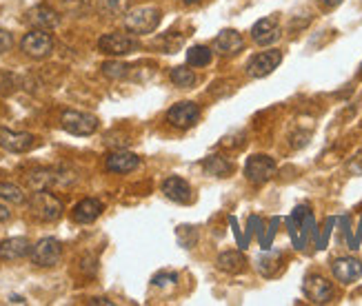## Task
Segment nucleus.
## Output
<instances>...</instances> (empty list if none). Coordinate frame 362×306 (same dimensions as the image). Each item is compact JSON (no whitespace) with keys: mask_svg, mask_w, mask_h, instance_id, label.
Returning a JSON list of instances; mask_svg holds the SVG:
<instances>
[{"mask_svg":"<svg viewBox=\"0 0 362 306\" xmlns=\"http://www.w3.org/2000/svg\"><path fill=\"white\" fill-rule=\"evenodd\" d=\"M76 171L67 169V166H58V169H34L27 173V187L34 191H47L58 187H69L76 182Z\"/></svg>","mask_w":362,"mask_h":306,"instance_id":"nucleus-1","label":"nucleus"},{"mask_svg":"<svg viewBox=\"0 0 362 306\" xmlns=\"http://www.w3.org/2000/svg\"><path fill=\"white\" fill-rule=\"evenodd\" d=\"M160 20H162V13L154 5H143V7L129 9L125 13V27H127V32H131L135 36L154 34L156 29H158V25H160Z\"/></svg>","mask_w":362,"mask_h":306,"instance_id":"nucleus-2","label":"nucleus"},{"mask_svg":"<svg viewBox=\"0 0 362 306\" xmlns=\"http://www.w3.org/2000/svg\"><path fill=\"white\" fill-rule=\"evenodd\" d=\"M29 211L36 220L42 222H54L63 216V202L58 200L54 193L47 191H36L32 197H29Z\"/></svg>","mask_w":362,"mask_h":306,"instance_id":"nucleus-3","label":"nucleus"},{"mask_svg":"<svg viewBox=\"0 0 362 306\" xmlns=\"http://www.w3.org/2000/svg\"><path fill=\"white\" fill-rule=\"evenodd\" d=\"M276 169H278V164L274 158L265 156V153H255L245 164V176L251 185L260 187V185H267V182L276 176Z\"/></svg>","mask_w":362,"mask_h":306,"instance_id":"nucleus-4","label":"nucleus"},{"mask_svg":"<svg viewBox=\"0 0 362 306\" xmlns=\"http://www.w3.org/2000/svg\"><path fill=\"white\" fill-rule=\"evenodd\" d=\"M29 255H32V262L36 267L52 269L60 262V257H63V244L56 238H42L34 244Z\"/></svg>","mask_w":362,"mask_h":306,"instance_id":"nucleus-5","label":"nucleus"},{"mask_svg":"<svg viewBox=\"0 0 362 306\" xmlns=\"http://www.w3.org/2000/svg\"><path fill=\"white\" fill-rule=\"evenodd\" d=\"M60 125L71 135H92L98 131V118L85 111H65L60 118Z\"/></svg>","mask_w":362,"mask_h":306,"instance_id":"nucleus-6","label":"nucleus"},{"mask_svg":"<svg viewBox=\"0 0 362 306\" xmlns=\"http://www.w3.org/2000/svg\"><path fill=\"white\" fill-rule=\"evenodd\" d=\"M20 49L29 58L42 60L54 51V38H52V34L44 32V29H34V32L25 34V38L20 42Z\"/></svg>","mask_w":362,"mask_h":306,"instance_id":"nucleus-7","label":"nucleus"},{"mask_svg":"<svg viewBox=\"0 0 362 306\" xmlns=\"http://www.w3.org/2000/svg\"><path fill=\"white\" fill-rule=\"evenodd\" d=\"M98 49L107 56H127L140 49V42L127 34H104L98 40Z\"/></svg>","mask_w":362,"mask_h":306,"instance_id":"nucleus-8","label":"nucleus"},{"mask_svg":"<svg viewBox=\"0 0 362 306\" xmlns=\"http://www.w3.org/2000/svg\"><path fill=\"white\" fill-rule=\"evenodd\" d=\"M280 63H282V51L278 49L255 54L247 63V75H251V78H267L269 73H274L278 69Z\"/></svg>","mask_w":362,"mask_h":306,"instance_id":"nucleus-9","label":"nucleus"},{"mask_svg":"<svg viewBox=\"0 0 362 306\" xmlns=\"http://www.w3.org/2000/svg\"><path fill=\"white\" fill-rule=\"evenodd\" d=\"M167 120L176 129H189L200 120V106L195 102H187V100L178 102L167 111Z\"/></svg>","mask_w":362,"mask_h":306,"instance_id":"nucleus-10","label":"nucleus"},{"mask_svg":"<svg viewBox=\"0 0 362 306\" xmlns=\"http://www.w3.org/2000/svg\"><path fill=\"white\" fill-rule=\"evenodd\" d=\"M311 228H313L311 213L307 211V207H298L296 213L289 218V233H291V240L296 244V249H305L307 235H309Z\"/></svg>","mask_w":362,"mask_h":306,"instance_id":"nucleus-11","label":"nucleus"},{"mask_svg":"<svg viewBox=\"0 0 362 306\" xmlns=\"http://www.w3.org/2000/svg\"><path fill=\"white\" fill-rule=\"evenodd\" d=\"M303 290L307 300H311L313 304H327L334 300V284L322 275H307L303 282Z\"/></svg>","mask_w":362,"mask_h":306,"instance_id":"nucleus-12","label":"nucleus"},{"mask_svg":"<svg viewBox=\"0 0 362 306\" xmlns=\"http://www.w3.org/2000/svg\"><path fill=\"white\" fill-rule=\"evenodd\" d=\"M211 47H214V51L220 54L222 58H234L245 49V38L240 36L236 29H224V32H220L214 38V44H211Z\"/></svg>","mask_w":362,"mask_h":306,"instance_id":"nucleus-13","label":"nucleus"},{"mask_svg":"<svg viewBox=\"0 0 362 306\" xmlns=\"http://www.w3.org/2000/svg\"><path fill=\"white\" fill-rule=\"evenodd\" d=\"M36 135L23 133V131H11V129H0V147L9 153H25L34 149Z\"/></svg>","mask_w":362,"mask_h":306,"instance_id":"nucleus-14","label":"nucleus"},{"mask_svg":"<svg viewBox=\"0 0 362 306\" xmlns=\"http://www.w3.org/2000/svg\"><path fill=\"white\" fill-rule=\"evenodd\" d=\"M331 271H334V278L342 284H354L356 280L362 278V262L358 257H338L334 264H331Z\"/></svg>","mask_w":362,"mask_h":306,"instance_id":"nucleus-15","label":"nucleus"},{"mask_svg":"<svg viewBox=\"0 0 362 306\" xmlns=\"http://www.w3.org/2000/svg\"><path fill=\"white\" fill-rule=\"evenodd\" d=\"M251 38L253 42L263 44H274L278 38H280V23H278V16H267L263 20H258L253 27H251Z\"/></svg>","mask_w":362,"mask_h":306,"instance_id":"nucleus-16","label":"nucleus"},{"mask_svg":"<svg viewBox=\"0 0 362 306\" xmlns=\"http://www.w3.org/2000/svg\"><path fill=\"white\" fill-rule=\"evenodd\" d=\"M27 23L36 29L49 32V29H56L60 25V13L49 5H36L27 11Z\"/></svg>","mask_w":362,"mask_h":306,"instance_id":"nucleus-17","label":"nucleus"},{"mask_svg":"<svg viewBox=\"0 0 362 306\" xmlns=\"http://www.w3.org/2000/svg\"><path fill=\"white\" fill-rule=\"evenodd\" d=\"M140 158L131 151H114L104 160V166L111 173H131L133 169H138Z\"/></svg>","mask_w":362,"mask_h":306,"instance_id":"nucleus-18","label":"nucleus"},{"mask_svg":"<svg viewBox=\"0 0 362 306\" xmlns=\"http://www.w3.org/2000/svg\"><path fill=\"white\" fill-rule=\"evenodd\" d=\"M162 193L169 197L171 202H178V204H187L191 200V187L185 178L180 176H171L162 182Z\"/></svg>","mask_w":362,"mask_h":306,"instance_id":"nucleus-19","label":"nucleus"},{"mask_svg":"<svg viewBox=\"0 0 362 306\" xmlns=\"http://www.w3.org/2000/svg\"><path fill=\"white\" fill-rule=\"evenodd\" d=\"M32 253V244L27 238H7L0 242V259L11 262V259H20Z\"/></svg>","mask_w":362,"mask_h":306,"instance_id":"nucleus-20","label":"nucleus"},{"mask_svg":"<svg viewBox=\"0 0 362 306\" xmlns=\"http://www.w3.org/2000/svg\"><path fill=\"white\" fill-rule=\"evenodd\" d=\"M102 213V202L96 200V197H85V200H80L76 207H73V220H76L78 224H89L100 218Z\"/></svg>","mask_w":362,"mask_h":306,"instance_id":"nucleus-21","label":"nucleus"},{"mask_svg":"<svg viewBox=\"0 0 362 306\" xmlns=\"http://www.w3.org/2000/svg\"><path fill=\"white\" fill-rule=\"evenodd\" d=\"M245 264H247V259L240 251H224V253L218 255V269L224 271V273L236 275L240 271H245Z\"/></svg>","mask_w":362,"mask_h":306,"instance_id":"nucleus-22","label":"nucleus"},{"mask_svg":"<svg viewBox=\"0 0 362 306\" xmlns=\"http://www.w3.org/2000/svg\"><path fill=\"white\" fill-rule=\"evenodd\" d=\"M203 166L209 176H216V178H227L234 171V164L227 158H220V156H209L203 162Z\"/></svg>","mask_w":362,"mask_h":306,"instance_id":"nucleus-23","label":"nucleus"},{"mask_svg":"<svg viewBox=\"0 0 362 306\" xmlns=\"http://www.w3.org/2000/svg\"><path fill=\"white\" fill-rule=\"evenodd\" d=\"M214 58V49L205 47V44H195V47H189L187 51V63L189 67H207Z\"/></svg>","mask_w":362,"mask_h":306,"instance_id":"nucleus-24","label":"nucleus"},{"mask_svg":"<svg viewBox=\"0 0 362 306\" xmlns=\"http://www.w3.org/2000/svg\"><path fill=\"white\" fill-rule=\"evenodd\" d=\"M169 78L180 89H189V87L195 85V80H198V78H195V73L189 67H174L171 73H169Z\"/></svg>","mask_w":362,"mask_h":306,"instance_id":"nucleus-25","label":"nucleus"},{"mask_svg":"<svg viewBox=\"0 0 362 306\" xmlns=\"http://www.w3.org/2000/svg\"><path fill=\"white\" fill-rule=\"evenodd\" d=\"M0 197L11 204H23L25 202V191L13 185V182H0Z\"/></svg>","mask_w":362,"mask_h":306,"instance_id":"nucleus-26","label":"nucleus"},{"mask_svg":"<svg viewBox=\"0 0 362 306\" xmlns=\"http://www.w3.org/2000/svg\"><path fill=\"white\" fill-rule=\"evenodd\" d=\"M129 3L131 0H100L98 9L104 13V16H120V13L129 11Z\"/></svg>","mask_w":362,"mask_h":306,"instance_id":"nucleus-27","label":"nucleus"},{"mask_svg":"<svg viewBox=\"0 0 362 306\" xmlns=\"http://www.w3.org/2000/svg\"><path fill=\"white\" fill-rule=\"evenodd\" d=\"M102 75H107L111 80H120V78H127L129 75V65L125 63H118V60H107V63H102Z\"/></svg>","mask_w":362,"mask_h":306,"instance_id":"nucleus-28","label":"nucleus"},{"mask_svg":"<svg viewBox=\"0 0 362 306\" xmlns=\"http://www.w3.org/2000/svg\"><path fill=\"white\" fill-rule=\"evenodd\" d=\"M183 42H185V38L180 36V34H176V32H169V34H164L162 38L156 40V44H158V47H160L164 54H174Z\"/></svg>","mask_w":362,"mask_h":306,"instance_id":"nucleus-29","label":"nucleus"},{"mask_svg":"<svg viewBox=\"0 0 362 306\" xmlns=\"http://www.w3.org/2000/svg\"><path fill=\"white\" fill-rule=\"evenodd\" d=\"M18 82H16V75H11L9 71L0 69V96H11L16 91Z\"/></svg>","mask_w":362,"mask_h":306,"instance_id":"nucleus-30","label":"nucleus"},{"mask_svg":"<svg viewBox=\"0 0 362 306\" xmlns=\"http://www.w3.org/2000/svg\"><path fill=\"white\" fill-rule=\"evenodd\" d=\"M280 262H282V253L271 251V253H267V255H263L258 259V269L263 271V275H267V278H269V267H280Z\"/></svg>","mask_w":362,"mask_h":306,"instance_id":"nucleus-31","label":"nucleus"},{"mask_svg":"<svg viewBox=\"0 0 362 306\" xmlns=\"http://www.w3.org/2000/svg\"><path fill=\"white\" fill-rule=\"evenodd\" d=\"M346 171H349V176H362V149L356 151V156L346 162Z\"/></svg>","mask_w":362,"mask_h":306,"instance_id":"nucleus-32","label":"nucleus"},{"mask_svg":"<svg viewBox=\"0 0 362 306\" xmlns=\"http://www.w3.org/2000/svg\"><path fill=\"white\" fill-rule=\"evenodd\" d=\"M174 284V282H178V275L176 273H158V275H154V284L156 286H164V284Z\"/></svg>","mask_w":362,"mask_h":306,"instance_id":"nucleus-33","label":"nucleus"},{"mask_svg":"<svg viewBox=\"0 0 362 306\" xmlns=\"http://www.w3.org/2000/svg\"><path fill=\"white\" fill-rule=\"evenodd\" d=\"M13 47V38L9 32H5V29H0V54H5Z\"/></svg>","mask_w":362,"mask_h":306,"instance_id":"nucleus-34","label":"nucleus"},{"mask_svg":"<svg viewBox=\"0 0 362 306\" xmlns=\"http://www.w3.org/2000/svg\"><path fill=\"white\" fill-rule=\"evenodd\" d=\"M342 3V0H318V5L322 7V9H334V7H338Z\"/></svg>","mask_w":362,"mask_h":306,"instance_id":"nucleus-35","label":"nucleus"},{"mask_svg":"<svg viewBox=\"0 0 362 306\" xmlns=\"http://www.w3.org/2000/svg\"><path fill=\"white\" fill-rule=\"evenodd\" d=\"M9 218H11L9 209H7V207H3V204H0V222H7Z\"/></svg>","mask_w":362,"mask_h":306,"instance_id":"nucleus-36","label":"nucleus"},{"mask_svg":"<svg viewBox=\"0 0 362 306\" xmlns=\"http://www.w3.org/2000/svg\"><path fill=\"white\" fill-rule=\"evenodd\" d=\"M92 304H107V306H111L114 302L111 300H104V298H96V300H92Z\"/></svg>","mask_w":362,"mask_h":306,"instance_id":"nucleus-37","label":"nucleus"},{"mask_svg":"<svg viewBox=\"0 0 362 306\" xmlns=\"http://www.w3.org/2000/svg\"><path fill=\"white\" fill-rule=\"evenodd\" d=\"M180 3H183V5H187V7H191V5H198L200 0H180Z\"/></svg>","mask_w":362,"mask_h":306,"instance_id":"nucleus-38","label":"nucleus"},{"mask_svg":"<svg viewBox=\"0 0 362 306\" xmlns=\"http://www.w3.org/2000/svg\"><path fill=\"white\" fill-rule=\"evenodd\" d=\"M360 78H362V65H360Z\"/></svg>","mask_w":362,"mask_h":306,"instance_id":"nucleus-39","label":"nucleus"}]
</instances>
